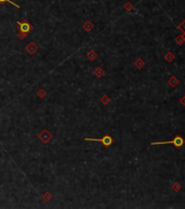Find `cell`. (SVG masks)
Wrapping results in <instances>:
<instances>
[{
  "mask_svg": "<svg viewBox=\"0 0 185 209\" xmlns=\"http://www.w3.org/2000/svg\"><path fill=\"white\" fill-rule=\"evenodd\" d=\"M167 144H172L176 148H180V147H182L184 145V140H183V137L181 135H176L172 140H168V142H154V143H151V145L155 146V145H167Z\"/></svg>",
  "mask_w": 185,
  "mask_h": 209,
  "instance_id": "1",
  "label": "cell"
},
{
  "mask_svg": "<svg viewBox=\"0 0 185 209\" xmlns=\"http://www.w3.org/2000/svg\"><path fill=\"white\" fill-rule=\"evenodd\" d=\"M85 140H88V142H98V143H101L104 147H110L113 144V140H112V137H111L110 135H104L102 138H85Z\"/></svg>",
  "mask_w": 185,
  "mask_h": 209,
  "instance_id": "2",
  "label": "cell"
},
{
  "mask_svg": "<svg viewBox=\"0 0 185 209\" xmlns=\"http://www.w3.org/2000/svg\"><path fill=\"white\" fill-rule=\"evenodd\" d=\"M18 26H19V30L21 33H25V34H28L31 31L33 30V27L31 25L30 23L27 21H23V22H18Z\"/></svg>",
  "mask_w": 185,
  "mask_h": 209,
  "instance_id": "3",
  "label": "cell"
},
{
  "mask_svg": "<svg viewBox=\"0 0 185 209\" xmlns=\"http://www.w3.org/2000/svg\"><path fill=\"white\" fill-rule=\"evenodd\" d=\"M38 137H39V140H42L43 143L48 144L51 140H52V134H51L48 130H43V131L39 133Z\"/></svg>",
  "mask_w": 185,
  "mask_h": 209,
  "instance_id": "4",
  "label": "cell"
},
{
  "mask_svg": "<svg viewBox=\"0 0 185 209\" xmlns=\"http://www.w3.org/2000/svg\"><path fill=\"white\" fill-rule=\"evenodd\" d=\"M25 50H26L27 54H36V51L38 50V46L36 45L34 42H31L28 45L25 47Z\"/></svg>",
  "mask_w": 185,
  "mask_h": 209,
  "instance_id": "5",
  "label": "cell"
},
{
  "mask_svg": "<svg viewBox=\"0 0 185 209\" xmlns=\"http://www.w3.org/2000/svg\"><path fill=\"white\" fill-rule=\"evenodd\" d=\"M94 74H95V76H97L98 78H100L104 75V71L101 68H96V69L94 70Z\"/></svg>",
  "mask_w": 185,
  "mask_h": 209,
  "instance_id": "6",
  "label": "cell"
},
{
  "mask_svg": "<svg viewBox=\"0 0 185 209\" xmlns=\"http://www.w3.org/2000/svg\"><path fill=\"white\" fill-rule=\"evenodd\" d=\"M87 59H90V61H94V60L96 59V58L98 57V54H96L94 50H90L88 52H87Z\"/></svg>",
  "mask_w": 185,
  "mask_h": 209,
  "instance_id": "7",
  "label": "cell"
},
{
  "mask_svg": "<svg viewBox=\"0 0 185 209\" xmlns=\"http://www.w3.org/2000/svg\"><path fill=\"white\" fill-rule=\"evenodd\" d=\"M51 199H52V195H51L49 192H47V193H44V195H43V200H44L45 203H49Z\"/></svg>",
  "mask_w": 185,
  "mask_h": 209,
  "instance_id": "8",
  "label": "cell"
},
{
  "mask_svg": "<svg viewBox=\"0 0 185 209\" xmlns=\"http://www.w3.org/2000/svg\"><path fill=\"white\" fill-rule=\"evenodd\" d=\"M134 66L137 68V69H142L144 66H145V61L143 59H137L136 61L134 62Z\"/></svg>",
  "mask_w": 185,
  "mask_h": 209,
  "instance_id": "9",
  "label": "cell"
},
{
  "mask_svg": "<svg viewBox=\"0 0 185 209\" xmlns=\"http://www.w3.org/2000/svg\"><path fill=\"white\" fill-rule=\"evenodd\" d=\"M83 27H84V30L86 31V32H90V31L94 28V25H92V22H86V23H84Z\"/></svg>",
  "mask_w": 185,
  "mask_h": 209,
  "instance_id": "10",
  "label": "cell"
},
{
  "mask_svg": "<svg viewBox=\"0 0 185 209\" xmlns=\"http://www.w3.org/2000/svg\"><path fill=\"white\" fill-rule=\"evenodd\" d=\"M100 102H101L104 106H107V104H110V102H111L110 97H109V96H107V95H104L101 98H100Z\"/></svg>",
  "mask_w": 185,
  "mask_h": 209,
  "instance_id": "11",
  "label": "cell"
},
{
  "mask_svg": "<svg viewBox=\"0 0 185 209\" xmlns=\"http://www.w3.org/2000/svg\"><path fill=\"white\" fill-rule=\"evenodd\" d=\"M174 54H172V52H167V54H166V56H164V59L167 60L168 62H172V61H173L174 60Z\"/></svg>",
  "mask_w": 185,
  "mask_h": 209,
  "instance_id": "12",
  "label": "cell"
},
{
  "mask_svg": "<svg viewBox=\"0 0 185 209\" xmlns=\"http://www.w3.org/2000/svg\"><path fill=\"white\" fill-rule=\"evenodd\" d=\"M178 83H179V80H178L175 76H172V78L169 80V84H170L172 87H175L176 85H178Z\"/></svg>",
  "mask_w": 185,
  "mask_h": 209,
  "instance_id": "13",
  "label": "cell"
},
{
  "mask_svg": "<svg viewBox=\"0 0 185 209\" xmlns=\"http://www.w3.org/2000/svg\"><path fill=\"white\" fill-rule=\"evenodd\" d=\"M37 96H38V97H39L40 99H43L44 97H46V92H45L44 90H43V88H40V90H39L38 92H37Z\"/></svg>",
  "mask_w": 185,
  "mask_h": 209,
  "instance_id": "14",
  "label": "cell"
},
{
  "mask_svg": "<svg viewBox=\"0 0 185 209\" xmlns=\"http://www.w3.org/2000/svg\"><path fill=\"white\" fill-rule=\"evenodd\" d=\"M181 187H182V186H181V184H180V183H178V182H175L173 185H172V188H173L175 192H178L179 190H181Z\"/></svg>",
  "mask_w": 185,
  "mask_h": 209,
  "instance_id": "15",
  "label": "cell"
},
{
  "mask_svg": "<svg viewBox=\"0 0 185 209\" xmlns=\"http://www.w3.org/2000/svg\"><path fill=\"white\" fill-rule=\"evenodd\" d=\"M0 2H1V3H3V2H9V3H11V4H13L14 7H16V8H20V6H19V4L14 3L13 1H11V0H0Z\"/></svg>",
  "mask_w": 185,
  "mask_h": 209,
  "instance_id": "16",
  "label": "cell"
},
{
  "mask_svg": "<svg viewBox=\"0 0 185 209\" xmlns=\"http://www.w3.org/2000/svg\"><path fill=\"white\" fill-rule=\"evenodd\" d=\"M175 42L178 43V44H180V45H182V44L185 42V40H184V38H183L182 36H179V37H178V38L175 39Z\"/></svg>",
  "mask_w": 185,
  "mask_h": 209,
  "instance_id": "17",
  "label": "cell"
},
{
  "mask_svg": "<svg viewBox=\"0 0 185 209\" xmlns=\"http://www.w3.org/2000/svg\"><path fill=\"white\" fill-rule=\"evenodd\" d=\"M178 28H179V30H181L182 32H184V33H185V21L182 22V23L180 24L179 26H178Z\"/></svg>",
  "mask_w": 185,
  "mask_h": 209,
  "instance_id": "18",
  "label": "cell"
},
{
  "mask_svg": "<svg viewBox=\"0 0 185 209\" xmlns=\"http://www.w3.org/2000/svg\"><path fill=\"white\" fill-rule=\"evenodd\" d=\"M26 35H27V34H25V33H21V32H20V33H19V38H20V39H25V37H26Z\"/></svg>",
  "mask_w": 185,
  "mask_h": 209,
  "instance_id": "19",
  "label": "cell"
},
{
  "mask_svg": "<svg viewBox=\"0 0 185 209\" xmlns=\"http://www.w3.org/2000/svg\"><path fill=\"white\" fill-rule=\"evenodd\" d=\"M180 102H182L183 104H185V96H184V97H183V100H180Z\"/></svg>",
  "mask_w": 185,
  "mask_h": 209,
  "instance_id": "20",
  "label": "cell"
},
{
  "mask_svg": "<svg viewBox=\"0 0 185 209\" xmlns=\"http://www.w3.org/2000/svg\"><path fill=\"white\" fill-rule=\"evenodd\" d=\"M182 37H183V38H184V40H185V33H184V35H183Z\"/></svg>",
  "mask_w": 185,
  "mask_h": 209,
  "instance_id": "21",
  "label": "cell"
}]
</instances>
